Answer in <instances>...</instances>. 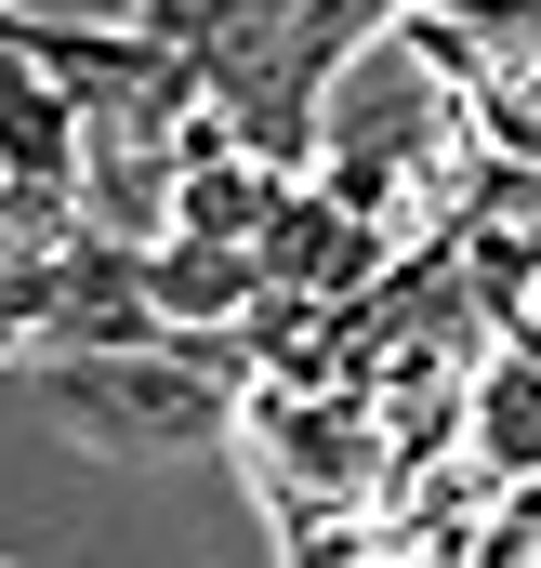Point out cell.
Listing matches in <instances>:
<instances>
[{
  "label": "cell",
  "instance_id": "cell-2",
  "mask_svg": "<svg viewBox=\"0 0 541 568\" xmlns=\"http://www.w3.org/2000/svg\"><path fill=\"white\" fill-rule=\"evenodd\" d=\"M80 239V199H40V185H0V357H40V317H53V265Z\"/></svg>",
  "mask_w": 541,
  "mask_h": 568
},
{
  "label": "cell",
  "instance_id": "cell-3",
  "mask_svg": "<svg viewBox=\"0 0 541 568\" xmlns=\"http://www.w3.org/2000/svg\"><path fill=\"white\" fill-rule=\"evenodd\" d=\"M462 463L489 476V489H529L541 476V357H489L476 384H462Z\"/></svg>",
  "mask_w": 541,
  "mask_h": 568
},
{
  "label": "cell",
  "instance_id": "cell-1",
  "mask_svg": "<svg viewBox=\"0 0 541 568\" xmlns=\"http://www.w3.org/2000/svg\"><path fill=\"white\" fill-rule=\"evenodd\" d=\"M238 344H145V357H40V410L53 436L106 449V463H185L238 436Z\"/></svg>",
  "mask_w": 541,
  "mask_h": 568
},
{
  "label": "cell",
  "instance_id": "cell-4",
  "mask_svg": "<svg viewBox=\"0 0 541 568\" xmlns=\"http://www.w3.org/2000/svg\"><path fill=\"white\" fill-rule=\"evenodd\" d=\"M0 185H40V199L80 185V106L13 53H0Z\"/></svg>",
  "mask_w": 541,
  "mask_h": 568
},
{
  "label": "cell",
  "instance_id": "cell-5",
  "mask_svg": "<svg viewBox=\"0 0 541 568\" xmlns=\"http://www.w3.org/2000/svg\"><path fill=\"white\" fill-rule=\"evenodd\" d=\"M13 13H27V0H0V40H13Z\"/></svg>",
  "mask_w": 541,
  "mask_h": 568
}]
</instances>
